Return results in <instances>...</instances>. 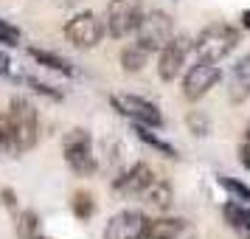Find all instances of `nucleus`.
I'll list each match as a JSON object with an SVG mask.
<instances>
[{"label":"nucleus","mask_w":250,"mask_h":239,"mask_svg":"<svg viewBox=\"0 0 250 239\" xmlns=\"http://www.w3.org/2000/svg\"><path fill=\"white\" fill-rule=\"evenodd\" d=\"M239 45V31L230 23H211L194 37V54L205 62H222L228 59Z\"/></svg>","instance_id":"obj_1"},{"label":"nucleus","mask_w":250,"mask_h":239,"mask_svg":"<svg viewBox=\"0 0 250 239\" xmlns=\"http://www.w3.org/2000/svg\"><path fill=\"white\" fill-rule=\"evenodd\" d=\"M9 121H12V135H14V147L12 155H23L28 149H34L37 138H40V115L37 107L23 96H14L9 102Z\"/></svg>","instance_id":"obj_2"},{"label":"nucleus","mask_w":250,"mask_h":239,"mask_svg":"<svg viewBox=\"0 0 250 239\" xmlns=\"http://www.w3.org/2000/svg\"><path fill=\"white\" fill-rule=\"evenodd\" d=\"M144 0H110L104 9V25L107 34L113 40H126L138 31V25L144 20Z\"/></svg>","instance_id":"obj_3"},{"label":"nucleus","mask_w":250,"mask_h":239,"mask_svg":"<svg viewBox=\"0 0 250 239\" xmlns=\"http://www.w3.org/2000/svg\"><path fill=\"white\" fill-rule=\"evenodd\" d=\"M62 152H65V163L76 172L79 177H90L93 172L99 169V158H96V149H93V138L87 130L73 127L65 141H62Z\"/></svg>","instance_id":"obj_4"},{"label":"nucleus","mask_w":250,"mask_h":239,"mask_svg":"<svg viewBox=\"0 0 250 239\" xmlns=\"http://www.w3.org/2000/svg\"><path fill=\"white\" fill-rule=\"evenodd\" d=\"M171 37H174V20H171V14L163 12V9H149L135 31V43L144 45L149 54H160L171 43Z\"/></svg>","instance_id":"obj_5"},{"label":"nucleus","mask_w":250,"mask_h":239,"mask_svg":"<svg viewBox=\"0 0 250 239\" xmlns=\"http://www.w3.org/2000/svg\"><path fill=\"white\" fill-rule=\"evenodd\" d=\"M191 54H194V40L191 37L174 34L169 45L158 54V76L163 82H177L186 70L191 68V65H188Z\"/></svg>","instance_id":"obj_6"},{"label":"nucleus","mask_w":250,"mask_h":239,"mask_svg":"<svg viewBox=\"0 0 250 239\" xmlns=\"http://www.w3.org/2000/svg\"><path fill=\"white\" fill-rule=\"evenodd\" d=\"M107 25L96 12H79L65 23V40L79 51H90L104 40Z\"/></svg>","instance_id":"obj_7"},{"label":"nucleus","mask_w":250,"mask_h":239,"mask_svg":"<svg viewBox=\"0 0 250 239\" xmlns=\"http://www.w3.org/2000/svg\"><path fill=\"white\" fill-rule=\"evenodd\" d=\"M110 104L124 118H129L132 124H144V127H152V130H160L163 127V113L158 110V104L144 99V96H135V93H113L110 96Z\"/></svg>","instance_id":"obj_8"},{"label":"nucleus","mask_w":250,"mask_h":239,"mask_svg":"<svg viewBox=\"0 0 250 239\" xmlns=\"http://www.w3.org/2000/svg\"><path fill=\"white\" fill-rule=\"evenodd\" d=\"M219 79H222V70H219L216 62L197 59V65H191V68L183 73V82H180L183 99L186 102H203L205 96L219 85Z\"/></svg>","instance_id":"obj_9"},{"label":"nucleus","mask_w":250,"mask_h":239,"mask_svg":"<svg viewBox=\"0 0 250 239\" xmlns=\"http://www.w3.org/2000/svg\"><path fill=\"white\" fill-rule=\"evenodd\" d=\"M149 225V217L138 208H124L110 217L104 228V239H144V231Z\"/></svg>","instance_id":"obj_10"},{"label":"nucleus","mask_w":250,"mask_h":239,"mask_svg":"<svg viewBox=\"0 0 250 239\" xmlns=\"http://www.w3.org/2000/svg\"><path fill=\"white\" fill-rule=\"evenodd\" d=\"M152 180H155L152 166L141 160V163H132V166H126L124 172H118V174H115V177H113V192L118 194V197L129 200V197H138V194L144 192Z\"/></svg>","instance_id":"obj_11"},{"label":"nucleus","mask_w":250,"mask_h":239,"mask_svg":"<svg viewBox=\"0 0 250 239\" xmlns=\"http://www.w3.org/2000/svg\"><path fill=\"white\" fill-rule=\"evenodd\" d=\"M144 239H197V231L188 219L183 217H155L149 219Z\"/></svg>","instance_id":"obj_12"},{"label":"nucleus","mask_w":250,"mask_h":239,"mask_svg":"<svg viewBox=\"0 0 250 239\" xmlns=\"http://www.w3.org/2000/svg\"><path fill=\"white\" fill-rule=\"evenodd\" d=\"M228 99L233 104L250 99V54L239 57L228 70Z\"/></svg>","instance_id":"obj_13"},{"label":"nucleus","mask_w":250,"mask_h":239,"mask_svg":"<svg viewBox=\"0 0 250 239\" xmlns=\"http://www.w3.org/2000/svg\"><path fill=\"white\" fill-rule=\"evenodd\" d=\"M138 200L152 208V211H158V214H166L174 203V192H171V183L163 180V177H155V180L149 183L144 192L138 194Z\"/></svg>","instance_id":"obj_14"},{"label":"nucleus","mask_w":250,"mask_h":239,"mask_svg":"<svg viewBox=\"0 0 250 239\" xmlns=\"http://www.w3.org/2000/svg\"><path fill=\"white\" fill-rule=\"evenodd\" d=\"M222 217H225L228 228L236 234L239 239H250V208L248 203H239V200H228L222 205Z\"/></svg>","instance_id":"obj_15"},{"label":"nucleus","mask_w":250,"mask_h":239,"mask_svg":"<svg viewBox=\"0 0 250 239\" xmlns=\"http://www.w3.org/2000/svg\"><path fill=\"white\" fill-rule=\"evenodd\" d=\"M28 57L34 59L37 65H42V68H48V70H57L62 76H73V73H76V68H73L65 57H59L54 51H45V48H28Z\"/></svg>","instance_id":"obj_16"},{"label":"nucleus","mask_w":250,"mask_h":239,"mask_svg":"<svg viewBox=\"0 0 250 239\" xmlns=\"http://www.w3.org/2000/svg\"><path fill=\"white\" fill-rule=\"evenodd\" d=\"M132 132L138 135V141H144L146 147H152L155 152H160L163 158H169V160H177L180 155H177V149L171 147L169 141H163L160 135H155L152 132V127H144V124H132Z\"/></svg>","instance_id":"obj_17"},{"label":"nucleus","mask_w":250,"mask_h":239,"mask_svg":"<svg viewBox=\"0 0 250 239\" xmlns=\"http://www.w3.org/2000/svg\"><path fill=\"white\" fill-rule=\"evenodd\" d=\"M146 62H149V51L144 45H138V43H132V45H126L121 51V68H124V73H141L146 68Z\"/></svg>","instance_id":"obj_18"},{"label":"nucleus","mask_w":250,"mask_h":239,"mask_svg":"<svg viewBox=\"0 0 250 239\" xmlns=\"http://www.w3.org/2000/svg\"><path fill=\"white\" fill-rule=\"evenodd\" d=\"M216 183H219V186L233 197V200H239V203H250V186H248V183L236 180V177H230V174H219Z\"/></svg>","instance_id":"obj_19"},{"label":"nucleus","mask_w":250,"mask_h":239,"mask_svg":"<svg viewBox=\"0 0 250 239\" xmlns=\"http://www.w3.org/2000/svg\"><path fill=\"white\" fill-rule=\"evenodd\" d=\"M17 231H20V237L23 239H34L37 231H40V219L31 208H25V211H17Z\"/></svg>","instance_id":"obj_20"},{"label":"nucleus","mask_w":250,"mask_h":239,"mask_svg":"<svg viewBox=\"0 0 250 239\" xmlns=\"http://www.w3.org/2000/svg\"><path fill=\"white\" fill-rule=\"evenodd\" d=\"M70 208H73V214L79 217V219H90L96 214V203H93V194L87 192H76L73 194V200H70Z\"/></svg>","instance_id":"obj_21"},{"label":"nucleus","mask_w":250,"mask_h":239,"mask_svg":"<svg viewBox=\"0 0 250 239\" xmlns=\"http://www.w3.org/2000/svg\"><path fill=\"white\" fill-rule=\"evenodd\" d=\"M186 124H188V132H194L197 138H203L211 132V121H208V115L203 110H191V113L186 115Z\"/></svg>","instance_id":"obj_22"},{"label":"nucleus","mask_w":250,"mask_h":239,"mask_svg":"<svg viewBox=\"0 0 250 239\" xmlns=\"http://www.w3.org/2000/svg\"><path fill=\"white\" fill-rule=\"evenodd\" d=\"M20 40H23V31H20L17 25H12L9 20H3V17H0V45L17 48V45H20Z\"/></svg>","instance_id":"obj_23"},{"label":"nucleus","mask_w":250,"mask_h":239,"mask_svg":"<svg viewBox=\"0 0 250 239\" xmlns=\"http://www.w3.org/2000/svg\"><path fill=\"white\" fill-rule=\"evenodd\" d=\"M0 144H3V149H6V152H12V147H14L12 121H9V113H6V110L0 113Z\"/></svg>","instance_id":"obj_24"},{"label":"nucleus","mask_w":250,"mask_h":239,"mask_svg":"<svg viewBox=\"0 0 250 239\" xmlns=\"http://www.w3.org/2000/svg\"><path fill=\"white\" fill-rule=\"evenodd\" d=\"M25 85H31V87H34L37 93H42V96H48V99H54V102H59V99H62V93L59 90H54V87H51V85H45V82H40V79H31V76H25Z\"/></svg>","instance_id":"obj_25"},{"label":"nucleus","mask_w":250,"mask_h":239,"mask_svg":"<svg viewBox=\"0 0 250 239\" xmlns=\"http://www.w3.org/2000/svg\"><path fill=\"white\" fill-rule=\"evenodd\" d=\"M239 163L250 172V138H245V141H242V147H239Z\"/></svg>","instance_id":"obj_26"},{"label":"nucleus","mask_w":250,"mask_h":239,"mask_svg":"<svg viewBox=\"0 0 250 239\" xmlns=\"http://www.w3.org/2000/svg\"><path fill=\"white\" fill-rule=\"evenodd\" d=\"M0 73H3V76L12 73V59H9V54H3V51H0Z\"/></svg>","instance_id":"obj_27"},{"label":"nucleus","mask_w":250,"mask_h":239,"mask_svg":"<svg viewBox=\"0 0 250 239\" xmlns=\"http://www.w3.org/2000/svg\"><path fill=\"white\" fill-rule=\"evenodd\" d=\"M242 25L250 31V9H245V12H242Z\"/></svg>","instance_id":"obj_28"},{"label":"nucleus","mask_w":250,"mask_h":239,"mask_svg":"<svg viewBox=\"0 0 250 239\" xmlns=\"http://www.w3.org/2000/svg\"><path fill=\"white\" fill-rule=\"evenodd\" d=\"M59 6H76V3H79V0H57Z\"/></svg>","instance_id":"obj_29"},{"label":"nucleus","mask_w":250,"mask_h":239,"mask_svg":"<svg viewBox=\"0 0 250 239\" xmlns=\"http://www.w3.org/2000/svg\"><path fill=\"white\" fill-rule=\"evenodd\" d=\"M245 138H250V124H248V130H245Z\"/></svg>","instance_id":"obj_30"},{"label":"nucleus","mask_w":250,"mask_h":239,"mask_svg":"<svg viewBox=\"0 0 250 239\" xmlns=\"http://www.w3.org/2000/svg\"><path fill=\"white\" fill-rule=\"evenodd\" d=\"M0 152H6V149H3V144H0Z\"/></svg>","instance_id":"obj_31"}]
</instances>
